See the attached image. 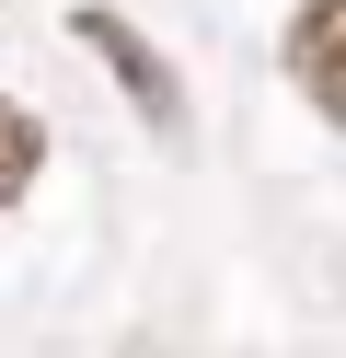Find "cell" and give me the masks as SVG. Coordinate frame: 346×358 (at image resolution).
Segmentation results:
<instances>
[{
    "instance_id": "cell-1",
    "label": "cell",
    "mask_w": 346,
    "mask_h": 358,
    "mask_svg": "<svg viewBox=\"0 0 346 358\" xmlns=\"http://www.w3.org/2000/svg\"><path fill=\"white\" fill-rule=\"evenodd\" d=\"M81 47L104 58L115 81H127V104H138V116L161 127V139H185V81H173V58H161L150 35H138V24H115L104 0H81Z\"/></svg>"
},
{
    "instance_id": "cell-2",
    "label": "cell",
    "mask_w": 346,
    "mask_h": 358,
    "mask_svg": "<svg viewBox=\"0 0 346 358\" xmlns=\"http://www.w3.org/2000/svg\"><path fill=\"white\" fill-rule=\"evenodd\" d=\"M289 81L346 127V0H300L289 12Z\"/></svg>"
},
{
    "instance_id": "cell-3",
    "label": "cell",
    "mask_w": 346,
    "mask_h": 358,
    "mask_svg": "<svg viewBox=\"0 0 346 358\" xmlns=\"http://www.w3.org/2000/svg\"><path fill=\"white\" fill-rule=\"evenodd\" d=\"M35 173H46V127L23 116V104H0V208H12Z\"/></svg>"
}]
</instances>
